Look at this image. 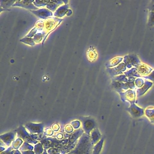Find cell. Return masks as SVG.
I'll return each instance as SVG.
<instances>
[{"label":"cell","instance_id":"6da1fadb","mask_svg":"<svg viewBox=\"0 0 154 154\" xmlns=\"http://www.w3.org/2000/svg\"><path fill=\"white\" fill-rule=\"evenodd\" d=\"M149 25V26H152V25H154V12H152V11L150 12Z\"/></svg>","mask_w":154,"mask_h":154},{"label":"cell","instance_id":"7a4b0ae2","mask_svg":"<svg viewBox=\"0 0 154 154\" xmlns=\"http://www.w3.org/2000/svg\"><path fill=\"white\" fill-rule=\"evenodd\" d=\"M152 11H154V4L152 6Z\"/></svg>","mask_w":154,"mask_h":154}]
</instances>
